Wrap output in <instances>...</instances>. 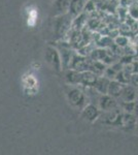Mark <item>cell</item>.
Here are the masks:
<instances>
[{
    "instance_id": "6da1fadb",
    "label": "cell",
    "mask_w": 138,
    "mask_h": 155,
    "mask_svg": "<svg viewBox=\"0 0 138 155\" xmlns=\"http://www.w3.org/2000/svg\"><path fill=\"white\" fill-rule=\"evenodd\" d=\"M99 107L102 111L107 112V111H111V110L119 107V104H117V98H114V96L106 93V94H102V96L100 97Z\"/></svg>"
},
{
    "instance_id": "7a4b0ae2",
    "label": "cell",
    "mask_w": 138,
    "mask_h": 155,
    "mask_svg": "<svg viewBox=\"0 0 138 155\" xmlns=\"http://www.w3.org/2000/svg\"><path fill=\"white\" fill-rule=\"evenodd\" d=\"M137 88L135 86H133L132 84L130 85H124L122 94L120 96V99L123 102H130V101H135V99L137 98Z\"/></svg>"
},
{
    "instance_id": "3957f363",
    "label": "cell",
    "mask_w": 138,
    "mask_h": 155,
    "mask_svg": "<svg viewBox=\"0 0 138 155\" xmlns=\"http://www.w3.org/2000/svg\"><path fill=\"white\" fill-rule=\"evenodd\" d=\"M136 122L137 119L135 118V116L132 113H125L122 114L121 117V122H120V126L127 130H131V129L136 127Z\"/></svg>"
},
{
    "instance_id": "277c9868",
    "label": "cell",
    "mask_w": 138,
    "mask_h": 155,
    "mask_svg": "<svg viewBox=\"0 0 138 155\" xmlns=\"http://www.w3.org/2000/svg\"><path fill=\"white\" fill-rule=\"evenodd\" d=\"M123 88H124V84L121 83L117 80H114V81H110L109 86H108V91H107V94L114 96V98H120L123 91Z\"/></svg>"
},
{
    "instance_id": "5b68a950",
    "label": "cell",
    "mask_w": 138,
    "mask_h": 155,
    "mask_svg": "<svg viewBox=\"0 0 138 155\" xmlns=\"http://www.w3.org/2000/svg\"><path fill=\"white\" fill-rule=\"evenodd\" d=\"M100 116V107H97L94 104H90L84 110V117L88 121L93 122Z\"/></svg>"
},
{
    "instance_id": "8992f818",
    "label": "cell",
    "mask_w": 138,
    "mask_h": 155,
    "mask_svg": "<svg viewBox=\"0 0 138 155\" xmlns=\"http://www.w3.org/2000/svg\"><path fill=\"white\" fill-rule=\"evenodd\" d=\"M110 81L107 80L106 78H100L97 80V83L95 85V87L97 88L98 91L101 94H106L108 91V86H109Z\"/></svg>"
},
{
    "instance_id": "52a82bcc",
    "label": "cell",
    "mask_w": 138,
    "mask_h": 155,
    "mask_svg": "<svg viewBox=\"0 0 138 155\" xmlns=\"http://www.w3.org/2000/svg\"><path fill=\"white\" fill-rule=\"evenodd\" d=\"M70 99H71V101L73 102L74 104L81 106L82 102H84L85 98L81 91H79V90H72V91L70 92Z\"/></svg>"
},
{
    "instance_id": "ba28073f",
    "label": "cell",
    "mask_w": 138,
    "mask_h": 155,
    "mask_svg": "<svg viewBox=\"0 0 138 155\" xmlns=\"http://www.w3.org/2000/svg\"><path fill=\"white\" fill-rule=\"evenodd\" d=\"M82 80H84V83L88 85V86H95L97 83L98 78L95 74H92V72H86V74H84Z\"/></svg>"
},
{
    "instance_id": "9c48e42d",
    "label": "cell",
    "mask_w": 138,
    "mask_h": 155,
    "mask_svg": "<svg viewBox=\"0 0 138 155\" xmlns=\"http://www.w3.org/2000/svg\"><path fill=\"white\" fill-rule=\"evenodd\" d=\"M37 19V12L36 9H31L28 12V25L29 26H34L36 23Z\"/></svg>"
},
{
    "instance_id": "30bf717a",
    "label": "cell",
    "mask_w": 138,
    "mask_h": 155,
    "mask_svg": "<svg viewBox=\"0 0 138 155\" xmlns=\"http://www.w3.org/2000/svg\"><path fill=\"white\" fill-rule=\"evenodd\" d=\"M129 12H130V15H131L133 18L138 19V3H134L133 5L130 6Z\"/></svg>"
},
{
    "instance_id": "8fae6325",
    "label": "cell",
    "mask_w": 138,
    "mask_h": 155,
    "mask_svg": "<svg viewBox=\"0 0 138 155\" xmlns=\"http://www.w3.org/2000/svg\"><path fill=\"white\" fill-rule=\"evenodd\" d=\"M130 84H132L133 86L138 88V72L134 74L132 77H130Z\"/></svg>"
},
{
    "instance_id": "7c38bea8",
    "label": "cell",
    "mask_w": 138,
    "mask_h": 155,
    "mask_svg": "<svg viewBox=\"0 0 138 155\" xmlns=\"http://www.w3.org/2000/svg\"><path fill=\"white\" fill-rule=\"evenodd\" d=\"M117 41H121V44H119V46H126V45L128 44V41L126 37L124 36H120L117 38Z\"/></svg>"
},
{
    "instance_id": "4fadbf2b",
    "label": "cell",
    "mask_w": 138,
    "mask_h": 155,
    "mask_svg": "<svg viewBox=\"0 0 138 155\" xmlns=\"http://www.w3.org/2000/svg\"><path fill=\"white\" fill-rule=\"evenodd\" d=\"M135 128H136V130L138 131V119H137V122H136V127H135Z\"/></svg>"
}]
</instances>
